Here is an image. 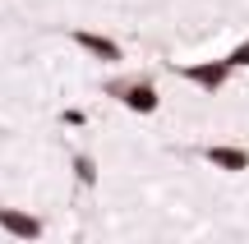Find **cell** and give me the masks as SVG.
Wrapping results in <instances>:
<instances>
[{"label": "cell", "mask_w": 249, "mask_h": 244, "mask_svg": "<svg viewBox=\"0 0 249 244\" xmlns=\"http://www.w3.org/2000/svg\"><path fill=\"white\" fill-rule=\"evenodd\" d=\"M198 157H203L208 166H217V171H249V147H231V143H208L198 147Z\"/></svg>", "instance_id": "5"}, {"label": "cell", "mask_w": 249, "mask_h": 244, "mask_svg": "<svg viewBox=\"0 0 249 244\" xmlns=\"http://www.w3.org/2000/svg\"><path fill=\"white\" fill-rule=\"evenodd\" d=\"M102 92H107V97H116L124 111H134V115H152V111L161 106V97H157V88H152V79H148V74L107 79V83H102Z\"/></svg>", "instance_id": "1"}, {"label": "cell", "mask_w": 249, "mask_h": 244, "mask_svg": "<svg viewBox=\"0 0 249 244\" xmlns=\"http://www.w3.org/2000/svg\"><path fill=\"white\" fill-rule=\"evenodd\" d=\"M176 74H180V79H189V83H198V88H203V92H222L226 88V83H231V60H226V55H222V60H198V65H176Z\"/></svg>", "instance_id": "2"}, {"label": "cell", "mask_w": 249, "mask_h": 244, "mask_svg": "<svg viewBox=\"0 0 249 244\" xmlns=\"http://www.w3.org/2000/svg\"><path fill=\"white\" fill-rule=\"evenodd\" d=\"M74 180H79L83 189H92V184H97V162H92L88 152H74Z\"/></svg>", "instance_id": "6"}, {"label": "cell", "mask_w": 249, "mask_h": 244, "mask_svg": "<svg viewBox=\"0 0 249 244\" xmlns=\"http://www.w3.org/2000/svg\"><path fill=\"white\" fill-rule=\"evenodd\" d=\"M226 60H231V69H249V37L240 46H231V55H226Z\"/></svg>", "instance_id": "7"}, {"label": "cell", "mask_w": 249, "mask_h": 244, "mask_svg": "<svg viewBox=\"0 0 249 244\" xmlns=\"http://www.w3.org/2000/svg\"><path fill=\"white\" fill-rule=\"evenodd\" d=\"M0 230H5V235H14V240H23V244H37L46 226H42V217H33V212L5 208V203H0Z\"/></svg>", "instance_id": "3"}, {"label": "cell", "mask_w": 249, "mask_h": 244, "mask_svg": "<svg viewBox=\"0 0 249 244\" xmlns=\"http://www.w3.org/2000/svg\"><path fill=\"white\" fill-rule=\"evenodd\" d=\"M60 120H65V125H70V129H79V125H88V115H83L79 106H70V111H60Z\"/></svg>", "instance_id": "8"}, {"label": "cell", "mask_w": 249, "mask_h": 244, "mask_svg": "<svg viewBox=\"0 0 249 244\" xmlns=\"http://www.w3.org/2000/svg\"><path fill=\"white\" fill-rule=\"evenodd\" d=\"M70 42H74V46H83L88 55H97V60H107V65L124 60L120 42H116V37H107V33H88V28H70Z\"/></svg>", "instance_id": "4"}]
</instances>
